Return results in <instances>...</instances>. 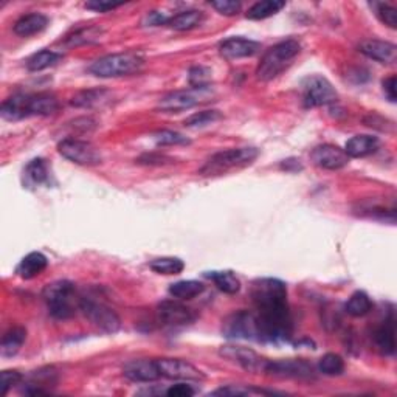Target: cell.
<instances>
[{
  "label": "cell",
  "mask_w": 397,
  "mask_h": 397,
  "mask_svg": "<svg viewBox=\"0 0 397 397\" xmlns=\"http://www.w3.org/2000/svg\"><path fill=\"white\" fill-rule=\"evenodd\" d=\"M252 299L259 326V342L281 343L292 335L287 286L278 278H261L252 284Z\"/></svg>",
  "instance_id": "cell-1"
},
{
  "label": "cell",
  "mask_w": 397,
  "mask_h": 397,
  "mask_svg": "<svg viewBox=\"0 0 397 397\" xmlns=\"http://www.w3.org/2000/svg\"><path fill=\"white\" fill-rule=\"evenodd\" d=\"M59 111V101L51 93H16L6 98L0 113L6 121H19L28 117H50Z\"/></svg>",
  "instance_id": "cell-2"
},
{
  "label": "cell",
  "mask_w": 397,
  "mask_h": 397,
  "mask_svg": "<svg viewBox=\"0 0 397 397\" xmlns=\"http://www.w3.org/2000/svg\"><path fill=\"white\" fill-rule=\"evenodd\" d=\"M301 53V44L295 39H286L268 48L256 68L259 81H272L290 67L293 59Z\"/></svg>",
  "instance_id": "cell-3"
},
{
  "label": "cell",
  "mask_w": 397,
  "mask_h": 397,
  "mask_svg": "<svg viewBox=\"0 0 397 397\" xmlns=\"http://www.w3.org/2000/svg\"><path fill=\"white\" fill-rule=\"evenodd\" d=\"M42 297L47 303L50 315L56 320L72 318L76 312V306L80 309L81 298L76 297V289L72 281H55V283L46 286Z\"/></svg>",
  "instance_id": "cell-4"
},
{
  "label": "cell",
  "mask_w": 397,
  "mask_h": 397,
  "mask_svg": "<svg viewBox=\"0 0 397 397\" xmlns=\"http://www.w3.org/2000/svg\"><path fill=\"white\" fill-rule=\"evenodd\" d=\"M143 66L145 59L137 53H113L92 62L89 72L97 78H121L138 73Z\"/></svg>",
  "instance_id": "cell-5"
},
{
  "label": "cell",
  "mask_w": 397,
  "mask_h": 397,
  "mask_svg": "<svg viewBox=\"0 0 397 397\" xmlns=\"http://www.w3.org/2000/svg\"><path fill=\"white\" fill-rule=\"evenodd\" d=\"M258 156L259 151L256 148H234L221 151L211 156L198 172L202 176H222L228 171L241 169L252 165Z\"/></svg>",
  "instance_id": "cell-6"
},
{
  "label": "cell",
  "mask_w": 397,
  "mask_h": 397,
  "mask_svg": "<svg viewBox=\"0 0 397 397\" xmlns=\"http://www.w3.org/2000/svg\"><path fill=\"white\" fill-rule=\"evenodd\" d=\"M213 95L214 91L211 89V86L183 89V91H176L165 95V97L158 101V109L166 113H178L188 111V109H193L198 104H203V102L213 98Z\"/></svg>",
  "instance_id": "cell-7"
},
{
  "label": "cell",
  "mask_w": 397,
  "mask_h": 397,
  "mask_svg": "<svg viewBox=\"0 0 397 397\" xmlns=\"http://www.w3.org/2000/svg\"><path fill=\"white\" fill-rule=\"evenodd\" d=\"M80 311L89 322L97 326L102 332H106V334H115L121 328V320L117 315V312L102 303V301L82 297L80 299Z\"/></svg>",
  "instance_id": "cell-8"
},
{
  "label": "cell",
  "mask_w": 397,
  "mask_h": 397,
  "mask_svg": "<svg viewBox=\"0 0 397 397\" xmlns=\"http://www.w3.org/2000/svg\"><path fill=\"white\" fill-rule=\"evenodd\" d=\"M222 334L233 340L259 342V326L256 313L248 311L232 313L222 324Z\"/></svg>",
  "instance_id": "cell-9"
},
{
  "label": "cell",
  "mask_w": 397,
  "mask_h": 397,
  "mask_svg": "<svg viewBox=\"0 0 397 397\" xmlns=\"http://www.w3.org/2000/svg\"><path fill=\"white\" fill-rule=\"evenodd\" d=\"M301 87H303L304 107L307 109L334 104L338 100V93L334 86L320 75L307 76Z\"/></svg>",
  "instance_id": "cell-10"
},
{
  "label": "cell",
  "mask_w": 397,
  "mask_h": 397,
  "mask_svg": "<svg viewBox=\"0 0 397 397\" xmlns=\"http://www.w3.org/2000/svg\"><path fill=\"white\" fill-rule=\"evenodd\" d=\"M57 151L64 158L81 166H97L102 160L100 151L91 142L78 138H64L57 145Z\"/></svg>",
  "instance_id": "cell-11"
},
{
  "label": "cell",
  "mask_w": 397,
  "mask_h": 397,
  "mask_svg": "<svg viewBox=\"0 0 397 397\" xmlns=\"http://www.w3.org/2000/svg\"><path fill=\"white\" fill-rule=\"evenodd\" d=\"M160 376L171 380H185V382H202L205 374L182 358H158L157 360Z\"/></svg>",
  "instance_id": "cell-12"
},
{
  "label": "cell",
  "mask_w": 397,
  "mask_h": 397,
  "mask_svg": "<svg viewBox=\"0 0 397 397\" xmlns=\"http://www.w3.org/2000/svg\"><path fill=\"white\" fill-rule=\"evenodd\" d=\"M157 313L160 322L172 328H181V326H188L197 318L196 312L191 307L185 306L178 301L166 299L157 306Z\"/></svg>",
  "instance_id": "cell-13"
},
{
  "label": "cell",
  "mask_w": 397,
  "mask_h": 397,
  "mask_svg": "<svg viewBox=\"0 0 397 397\" xmlns=\"http://www.w3.org/2000/svg\"><path fill=\"white\" fill-rule=\"evenodd\" d=\"M221 356L234 363H238L241 368H244L252 374L266 373L268 363V360H266V358L261 357L259 354H256L255 351L242 347H222Z\"/></svg>",
  "instance_id": "cell-14"
},
{
  "label": "cell",
  "mask_w": 397,
  "mask_h": 397,
  "mask_svg": "<svg viewBox=\"0 0 397 397\" xmlns=\"http://www.w3.org/2000/svg\"><path fill=\"white\" fill-rule=\"evenodd\" d=\"M266 374L277 377H293V379H309L313 377V367L306 360H297V358H289V360H268Z\"/></svg>",
  "instance_id": "cell-15"
},
{
  "label": "cell",
  "mask_w": 397,
  "mask_h": 397,
  "mask_svg": "<svg viewBox=\"0 0 397 397\" xmlns=\"http://www.w3.org/2000/svg\"><path fill=\"white\" fill-rule=\"evenodd\" d=\"M311 158L320 168L329 171L342 169L349 163L348 154L344 152V149L334 145L317 146V148L311 152Z\"/></svg>",
  "instance_id": "cell-16"
},
{
  "label": "cell",
  "mask_w": 397,
  "mask_h": 397,
  "mask_svg": "<svg viewBox=\"0 0 397 397\" xmlns=\"http://www.w3.org/2000/svg\"><path fill=\"white\" fill-rule=\"evenodd\" d=\"M261 50V44L246 39V37H230L219 44V53L227 61L242 59V57H252L258 55Z\"/></svg>",
  "instance_id": "cell-17"
},
{
  "label": "cell",
  "mask_w": 397,
  "mask_h": 397,
  "mask_svg": "<svg viewBox=\"0 0 397 397\" xmlns=\"http://www.w3.org/2000/svg\"><path fill=\"white\" fill-rule=\"evenodd\" d=\"M123 374L126 379L136 383L156 382L162 377L157 360H151V358H138V360L127 362L123 368Z\"/></svg>",
  "instance_id": "cell-18"
},
{
  "label": "cell",
  "mask_w": 397,
  "mask_h": 397,
  "mask_svg": "<svg viewBox=\"0 0 397 397\" xmlns=\"http://www.w3.org/2000/svg\"><path fill=\"white\" fill-rule=\"evenodd\" d=\"M360 53L380 64H394L397 59V47L391 42L368 39L358 46Z\"/></svg>",
  "instance_id": "cell-19"
},
{
  "label": "cell",
  "mask_w": 397,
  "mask_h": 397,
  "mask_svg": "<svg viewBox=\"0 0 397 397\" xmlns=\"http://www.w3.org/2000/svg\"><path fill=\"white\" fill-rule=\"evenodd\" d=\"M48 27V17L42 12H30L21 19H17L15 27V33L21 37H30L37 33H42Z\"/></svg>",
  "instance_id": "cell-20"
},
{
  "label": "cell",
  "mask_w": 397,
  "mask_h": 397,
  "mask_svg": "<svg viewBox=\"0 0 397 397\" xmlns=\"http://www.w3.org/2000/svg\"><path fill=\"white\" fill-rule=\"evenodd\" d=\"M48 266L47 256L41 252H31L25 258L19 262L16 268V273L19 278L22 279H33L46 270Z\"/></svg>",
  "instance_id": "cell-21"
},
{
  "label": "cell",
  "mask_w": 397,
  "mask_h": 397,
  "mask_svg": "<svg viewBox=\"0 0 397 397\" xmlns=\"http://www.w3.org/2000/svg\"><path fill=\"white\" fill-rule=\"evenodd\" d=\"M374 342L377 348L380 349L382 354L385 356H394L396 352V326H394V317L389 313V317L385 318L379 328L374 332Z\"/></svg>",
  "instance_id": "cell-22"
},
{
  "label": "cell",
  "mask_w": 397,
  "mask_h": 397,
  "mask_svg": "<svg viewBox=\"0 0 397 397\" xmlns=\"http://www.w3.org/2000/svg\"><path fill=\"white\" fill-rule=\"evenodd\" d=\"M380 142L377 137L373 136H356L349 138L344 146V152L348 154L349 158H363L374 154L379 149Z\"/></svg>",
  "instance_id": "cell-23"
},
{
  "label": "cell",
  "mask_w": 397,
  "mask_h": 397,
  "mask_svg": "<svg viewBox=\"0 0 397 397\" xmlns=\"http://www.w3.org/2000/svg\"><path fill=\"white\" fill-rule=\"evenodd\" d=\"M24 178L27 187H41L50 181V169L44 158H35L24 171Z\"/></svg>",
  "instance_id": "cell-24"
},
{
  "label": "cell",
  "mask_w": 397,
  "mask_h": 397,
  "mask_svg": "<svg viewBox=\"0 0 397 397\" xmlns=\"http://www.w3.org/2000/svg\"><path fill=\"white\" fill-rule=\"evenodd\" d=\"M25 340H27V331L21 326H16V328H11L8 332H5V335L2 337V344H0L2 357H15L24 347Z\"/></svg>",
  "instance_id": "cell-25"
},
{
  "label": "cell",
  "mask_w": 397,
  "mask_h": 397,
  "mask_svg": "<svg viewBox=\"0 0 397 397\" xmlns=\"http://www.w3.org/2000/svg\"><path fill=\"white\" fill-rule=\"evenodd\" d=\"M203 12L198 10H188V11H182L177 12V15L171 16L168 21V27L171 30L176 31H190L196 27H198L203 22Z\"/></svg>",
  "instance_id": "cell-26"
},
{
  "label": "cell",
  "mask_w": 397,
  "mask_h": 397,
  "mask_svg": "<svg viewBox=\"0 0 397 397\" xmlns=\"http://www.w3.org/2000/svg\"><path fill=\"white\" fill-rule=\"evenodd\" d=\"M109 97H111V93L104 91V89H89V91L76 93L72 101H70V104L80 109H92L104 104V102L109 101Z\"/></svg>",
  "instance_id": "cell-27"
},
{
  "label": "cell",
  "mask_w": 397,
  "mask_h": 397,
  "mask_svg": "<svg viewBox=\"0 0 397 397\" xmlns=\"http://www.w3.org/2000/svg\"><path fill=\"white\" fill-rule=\"evenodd\" d=\"M286 6L283 0H262V2H256L253 6H250L247 11V19L250 21H264L277 15Z\"/></svg>",
  "instance_id": "cell-28"
},
{
  "label": "cell",
  "mask_w": 397,
  "mask_h": 397,
  "mask_svg": "<svg viewBox=\"0 0 397 397\" xmlns=\"http://www.w3.org/2000/svg\"><path fill=\"white\" fill-rule=\"evenodd\" d=\"M62 59H64L62 53H57V51L51 50H42L28 57L27 68L30 72H42V70L46 68L55 67L56 64H59Z\"/></svg>",
  "instance_id": "cell-29"
},
{
  "label": "cell",
  "mask_w": 397,
  "mask_h": 397,
  "mask_svg": "<svg viewBox=\"0 0 397 397\" xmlns=\"http://www.w3.org/2000/svg\"><path fill=\"white\" fill-rule=\"evenodd\" d=\"M207 278H210L216 284L217 289L228 295H236L241 290V281L233 272H208Z\"/></svg>",
  "instance_id": "cell-30"
},
{
  "label": "cell",
  "mask_w": 397,
  "mask_h": 397,
  "mask_svg": "<svg viewBox=\"0 0 397 397\" xmlns=\"http://www.w3.org/2000/svg\"><path fill=\"white\" fill-rule=\"evenodd\" d=\"M205 290V286L198 281L194 279H185V281H177V283L169 286V295L174 297L177 299H193L196 297L201 295Z\"/></svg>",
  "instance_id": "cell-31"
},
{
  "label": "cell",
  "mask_w": 397,
  "mask_h": 397,
  "mask_svg": "<svg viewBox=\"0 0 397 397\" xmlns=\"http://www.w3.org/2000/svg\"><path fill=\"white\" fill-rule=\"evenodd\" d=\"M344 311L351 317H364L373 311V301L368 297V293L362 290L354 292L348 299V303L344 304Z\"/></svg>",
  "instance_id": "cell-32"
},
{
  "label": "cell",
  "mask_w": 397,
  "mask_h": 397,
  "mask_svg": "<svg viewBox=\"0 0 397 397\" xmlns=\"http://www.w3.org/2000/svg\"><path fill=\"white\" fill-rule=\"evenodd\" d=\"M151 270L156 272L158 275H178L183 272L185 268V262L181 258H172V256H168V258H157L151 261Z\"/></svg>",
  "instance_id": "cell-33"
},
{
  "label": "cell",
  "mask_w": 397,
  "mask_h": 397,
  "mask_svg": "<svg viewBox=\"0 0 397 397\" xmlns=\"http://www.w3.org/2000/svg\"><path fill=\"white\" fill-rule=\"evenodd\" d=\"M318 369L320 373L324 376H340L344 371V362L338 354H332V352H329V354H326L320 358Z\"/></svg>",
  "instance_id": "cell-34"
},
{
  "label": "cell",
  "mask_w": 397,
  "mask_h": 397,
  "mask_svg": "<svg viewBox=\"0 0 397 397\" xmlns=\"http://www.w3.org/2000/svg\"><path fill=\"white\" fill-rule=\"evenodd\" d=\"M256 394H273L272 391H264V389L255 388V387H244V385H228L222 387L216 391L211 393V396H230V397H246V396H256Z\"/></svg>",
  "instance_id": "cell-35"
},
{
  "label": "cell",
  "mask_w": 397,
  "mask_h": 397,
  "mask_svg": "<svg viewBox=\"0 0 397 397\" xmlns=\"http://www.w3.org/2000/svg\"><path fill=\"white\" fill-rule=\"evenodd\" d=\"M102 31L97 27H89L75 31L72 36L67 37V44L70 47L73 46H82V44H92L95 41L100 39Z\"/></svg>",
  "instance_id": "cell-36"
},
{
  "label": "cell",
  "mask_w": 397,
  "mask_h": 397,
  "mask_svg": "<svg viewBox=\"0 0 397 397\" xmlns=\"http://www.w3.org/2000/svg\"><path fill=\"white\" fill-rule=\"evenodd\" d=\"M157 146H177V145H190V140L176 131H158L152 136Z\"/></svg>",
  "instance_id": "cell-37"
},
{
  "label": "cell",
  "mask_w": 397,
  "mask_h": 397,
  "mask_svg": "<svg viewBox=\"0 0 397 397\" xmlns=\"http://www.w3.org/2000/svg\"><path fill=\"white\" fill-rule=\"evenodd\" d=\"M222 115L219 111H203V112H197L194 115H191L190 118L185 120V126L187 127H203L208 124L216 123L217 120H221Z\"/></svg>",
  "instance_id": "cell-38"
},
{
  "label": "cell",
  "mask_w": 397,
  "mask_h": 397,
  "mask_svg": "<svg viewBox=\"0 0 397 397\" xmlns=\"http://www.w3.org/2000/svg\"><path fill=\"white\" fill-rule=\"evenodd\" d=\"M188 82L191 87H208L211 86V70L202 66L191 67L188 72Z\"/></svg>",
  "instance_id": "cell-39"
},
{
  "label": "cell",
  "mask_w": 397,
  "mask_h": 397,
  "mask_svg": "<svg viewBox=\"0 0 397 397\" xmlns=\"http://www.w3.org/2000/svg\"><path fill=\"white\" fill-rule=\"evenodd\" d=\"M373 6L376 8V15L383 24L388 25L389 28L397 27V10L394 6L388 3H373Z\"/></svg>",
  "instance_id": "cell-40"
},
{
  "label": "cell",
  "mask_w": 397,
  "mask_h": 397,
  "mask_svg": "<svg viewBox=\"0 0 397 397\" xmlns=\"http://www.w3.org/2000/svg\"><path fill=\"white\" fill-rule=\"evenodd\" d=\"M210 5L223 16H236L242 10V3L236 0H213Z\"/></svg>",
  "instance_id": "cell-41"
},
{
  "label": "cell",
  "mask_w": 397,
  "mask_h": 397,
  "mask_svg": "<svg viewBox=\"0 0 397 397\" xmlns=\"http://www.w3.org/2000/svg\"><path fill=\"white\" fill-rule=\"evenodd\" d=\"M22 374L17 373V371H3L2 373V396L8 394L10 389L12 387L19 385L22 382Z\"/></svg>",
  "instance_id": "cell-42"
},
{
  "label": "cell",
  "mask_w": 397,
  "mask_h": 397,
  "mask_svg": "<svg viewBox=\"0 0 397 397\" xmlns=\"http://www.w3.org/2000/svg\"><path fill=\"white\" fill-rule=\"evenodd\" d=\"M123 3L121 2H107V0H92V2H87L86 3V8L87 10H92V11H97V12H107V11H112L115 8H118Z\"/></svg>",
  "instance_id": "cell-43"
},
{
  "label": "cell",
  "mask_w": 397,
  "mask_h": 397,
  "mask_svg": "<svg viewBox=\"0 0 397 397\" xmlns=\"http://www.w3.org/2000/svg\"><path fill=\"white\" fill-rule=\"evenodd\" d=\"M194 394L196 389L191 385H187V383H177V385H172L171 388L166 389V396L169 397H190Z\"/></svg>",
  "instance_id": "cell-44"
},
{
  "label": "cell",
  "mask_w": 397,
  "mask_h": 397,
  "mask_svg": "<svg viewBox=\"0 0 397 397\" xmlns=\"http://www.w3.org/2000/svg\"><path fill=\"white\" fill-rule=\"evenodd\" d=\"M171 16H166L165 12H158V11H151L148 16L145 17L143 25L146 27H158V25H166L169 21Z\"/></svg>",
  "instance_id": "cell-45"
},
{
  "label": "cell",
  "mask_w": 397,
  "mask_h": 397,
  "mask_svg": "<svg viewBox=\"0 0 397 397\" xmlns=\"http://www.w3.org/2000/svg\"><path fill=\"white\" fill-rule=\"evenodd\" d=\"M137 162L140 165H165L169 163L171 158L165 156H158V154H146V156L140 157Z\"/></svg>",
  "instance_id": "cell-46"
},
{
  "label": "cell",
  "mask_w": 397,
  "mask_h": 397,
  "mask_svg": "<svg viewBox=\"0 0 397 397\" xmlns=\"http://www.w3.org/2000/svg\"><path fill=\"white\" fill-rule=\"evenodd\" d=\"M383 92H385L387 98L389 101L396 102V100H397V95H396V76H389V78H387L385 81H383Z\"/></svg>",
  "instance_id": "cell-47"
}]
</instances>
